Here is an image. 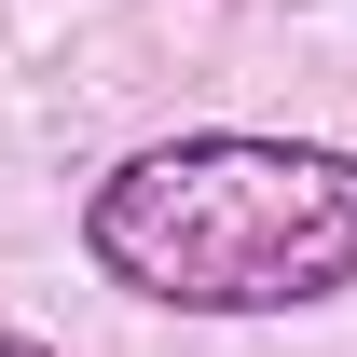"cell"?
<instances>
[{"mask_svg":"<svg viewBox=\"0 0 357 357\" xmlns=\"http://www.w3.org/2000/svg\"><path fill=\"white\" fill-rule=\"evenodd\" d=\"M83 261L165 316H303L357 289V151L330 137H151L83 192Z\"/></svg>","mask_w":357,"mask_h":357,"instance_id":"obj_1","label":"cell"},{"mask_svg":"<svg viewBox=\"0 0 357 357\" xmlns=\"http://www.w3.org/2000/svg\"><path fill=\"white\" fill-rule=\"evenodd\" d=\"M0 357H55V344H28V330H0Z\"/></svg>","mask_w":357,"mask_h":357,"instance_id":"obj_2","label":"cell"}]
</instances>
